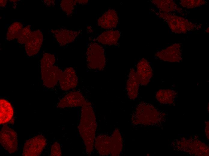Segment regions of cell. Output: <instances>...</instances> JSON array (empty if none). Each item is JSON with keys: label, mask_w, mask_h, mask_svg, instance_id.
Masks as SVG:
<instances>
[{"label": "cell", "mask_w": 209, "mask_h": 156, "mask_svg": "<svg viewBox=\"0 0 209 156\" xmlns=\"http://www.w3.org/2000/svg\"><path fill=\"white\" fill-rule=\"evenodd\" d=\"M177 93L170 89H160L156 94V98L160 103L165 104H171L174 103Z\"/></svg>", "instance_id": "obj_20"}, {"label": "cell", "mask_w": 209, "mask_h": 156, "mask_svg": "<svg viewBox=\"0 0 209 156\" xmlns=\"http://www.w3.org/2000/svg\"><path fill=\"white\" fill-rule=\"evenodd\" d=\"M7 3V0H0V7L3 8L5 7Z\"/></svg>", "instance_id": "obj_31"}, {"label": "cell", "mask_w": 209, "mask_h": 156, "mask_svg": "<svg viewBox=\"0 0 209 156\" xmlns=\"http://www.w3.org/2000/svg\"><path fill=\"white\" fill-rule=\"evenodd\" d=\"M110 154L112 156L120 155L123 148V140L121 135L117 129L113 132L111 136Z\"/></svg>", "instance_id": "obj_22"}, {"label": "cell", "mask_w": 209, "mask_h": 156, "mask_svg": "<svg viewBox=\"0 0 209 156\" xmlns=\"http://www.w3.org/2000/svg\"><path fill=\"white\" fill-rule=\"evenodd\" d=\"M78 129L86 152L90 154L93 149L97 124L93 109L90 102L86 100L83 104Z\"/></svg>", "instance_id": "obj_1"}, {"label": "cell", "mask_w": 209, "mask_h": 156, "mask_svg": "<svg viewBox=\"0 0 209 156\" xmlns=\"http://www.w3.org/2000/svg\"><path fill=\"white\" fill-rule=\"evenodd\" d=\"M77 3L76 0H62L60 5L64 12L69 17L73 14Z\"/></svg>", "instance_id": "obj_24"}, {"label": "cell", "mask_w": 209, "mask_h": 156, "mask_svg": "<svg viewBox=\"0 0 209 156\" xmlns=\"http://www.w3.org/2000/svg\"><path fill=\"white\" fill-rule=\"evenodd\" d=\"M14 119L13 118V119H11V121L10 122L11 123V124H13V123H14Z\"/></svg>", "instance_id": "obj_32"}, {"label": "cell", "mask_w": 209, "mask_h": 156, "mask_svg": "<svg viewBox=\"0 0 209 156\" xmlns=\"http://www.w3.org/2000/svg\"><path fill=\"white\" fill-rule=\"evenodd\" d=\"M44 2H45V4L49 6H53L55 3V2L54 0H45Z\"/></svg>", "instance_id": "obj_29"}, {"label": "cell", "mask_w": 209, "mask_h": 156, "mask_svg": "<svg viewBox=\"0 0 209 156\" xmlns=\"http://www.w3.org/2000/svg\"><path fill=\"white\" fill-rule=\"evenodd\" d=\"M0 143L2 147L10 153L17 150L18 142L16 133L7 125H4L0 131Z\"/></svg>", "instance_id": "obj_6"}, {"label": "cell", "mask_w": 209, "mask_h": 156, "mask_svg": "<svg viewBox=\"0 0 209 156\" xmlns=\"http://www.w3.org/2000/svg\"><path fill=\"white\" fill-rule=\"evenodd\" d=\"M206 1L204 0H181L180 4L182 7L187 8H192L199 7L205 4Z\"/></svg>", "instance_id": "obj_26"}, {"label": "cell", "mask_w": 209, "mask_h": 156, "mask_svg": "<svg viewBox=\"0 0 209 156\" xmlns=\"http://www.w3.org/2000/svg\"><path fill=\"white\" fill-rule=\"evenodd\" d=\"M43 41V35L39 30L32 32L29 39L25 44L27 54L29 56H34L39 51Z\"/></svg>", "instance_id": "obj_12"}, {"label": "cell", "mask_w": 209, "mask_h": 156, "mask_svg": "<svg viewBox=\"0 0 209 156\" xmlns=\"http://www.w3.org/2000/svg\"><path fill=\"white\" fill-rule=\"evenodd\" d=\"M32 32L30 26L24 27L17 39L18 42L21 44H25L30 37Z\"/></svg>", "instance_id": "obj_25"}, {"label": "cell", "mask_w": 209, "mask_h": 156, "mask_svg": "<svg viewBox=\"0 0 209 156\" xmlns=\"http://www.w3.org/2000/svg\"><path fill=\"white\" fill-rule=\"evenodd\" d=\"M156 14L166 22L172 32L175 33H185L201 27L181 16L160 12Z\"/></svg>", "instance_id": "obj_5"}, {"label": "cell", "mask_w": 209, "mask_h": 156, "mask_svg": "<svg viewBox=\"0 0 209 156\" xmlns=\"http://www.w3.org/2000/svg\"><path fill=\"white\" fill-rule=\"evenodd\" d=\"M171 146L174 150L193 156H208L209 148L196 136L174 140Z\"/></svg>", "instance_id": "obj_3"}, {"label": "cell", "mask_w": 209, "mask_h": 156, "mask_svg": "<svg viewBox=\"0 0 209 156\" xmlns=\"http://www.w3.org/2000/svg\"><path fill=\"white\" fill-rule=\"evenodd\" d=\"M62 155L60 145L57 142H54L52 145L50 151V156H60Z\"/></svg>", "instance_id": "obj_27"}, {"label": "cell", "mask_w": 209, "mask_h": 156, "mask_svg": "<svg viewBox=\"0 0 209 156\" xmlns=\"http://www.w3.org/2000/svg\"><path fill=\"white\" fill-rule=\"evenodd\" d=\"M136 68V72L140 84L147 85L153 76L152 70L149 63L146 59L143 58L138 63Z\"/></svg>", "instance_id": "obj_14"}, {"label": "cell", "mask_w": 209, "mask_h": 156, "mask_svg": "<svg viewBox=\"0 0 209 156\" xmlns=\"http://www.w3.org/2000/svg\"><path fill=\"white\" fill-rule=\"evenodd\" d=\"M157 58L167 62H179L182 60L181 45L176 43L162 50L155 54Z\"/></svg>", "instance_id": "obj_9"}, {"label": "cell", "mask_w": 209, "mask_h": 156, "mask_svg": "<svg viewBox=\"0 0 209 156\" xmlns=\"http://www.w3.org/2000/svg\"><path fill=\"white\" fill-rule=\"evenodd\" d=\"M205 127V133L207 138L209 139V122H206Z\"/></svg>", "instance_id": "obj_28"}, {"label": "cell", "mask_w": 209, "mask_h": 156, "mask_svg": "<svg viewBox=\"0 0 209 156\" xmlns=\"http://www.w3.org/2000/svg\"><path fill=\"white\" fill-rule=\"evenodd\" d=\"M167 118V114L152 104L144 102L136 107L132 116V124L145 126L162 125Z\"/></svg>", "instance_id": "obj_2"}, {"label": "cell", "mask_w": 209, "mask_h": 156, "mask_svg": "<svg viewBox=\"0 0 209 156\" xmlns=\"http://www.w3.org/2000/svg\"><path fill=\"white\" fill-rule=\"evenodd\" d=\"M76 1L77 3L83 5L86 4L88 2V0H77Z\"/></svg>", "instance_id": "obj_30"}, {"label": "cell", "mask_w": 209, "mask_h": 156, "mask_svg": "<svg viewBox=\"0 0 209 156\" xmlns=\"http://www.w3.org/2000/svg\"><path fill=\"white\" fill-rule=\"evenodd\" d=\"M81 32V30L75 31L63 28L51 30V32L58 43L62 46H65L74 41L79 35Z\"/></svg>", "instance_id": "obj_11"}, {"label": "cell", "mask_w": 209, "mask_h": 156, "mask_svg": "<svg viewBox=\"0 0 209 156\" xmlns=\"http://www.w3.org/2000/svg\"><path fill=\"white\" fill-rule=\"evenodd\" d=\"M86 64L91 70H102L106 65V58L104 49L101 46L95 42L89 43L86 52Z\"/></svg>", "instance_id": "obj_4"}, {"label": "cell", "mask_w": 209, "mask_h": 156, "mask_svg": "<svg viewBox=\"0 0 209 156\" xmlns=\"http://www.w3.org/2000/svg\"><path fill=\"white\" fill-rule=\"evenodd\" d=\"M46 144V140L43 136L37 135L26 141L23 147L22 155L39 156L41 153Z\"/></svg>", "instance_id": "obj_7"}, {"label": "cell", "mask_w": 209, "mask_h": 156, "mask_svg": "<svg viewBox=\"0 0 209 156\" xmlns=\"http://www.w3.org/2000/svg\"><path fill=\"white\" fill-rule=\"evenodd\" d=\"M209 28H207V29H206V32H207V33H209Z\"/></svg>", "instance_id": "obj_33"}, {"label": "cell", "mask_w": 209, "mask_h": 156, "mask_svg": "<svg viewBox=\"0 0 209 156\" xmlns=\"http://www.w3.org/2000/svg\"><path fill=\"white\" fill-rule=\"evenodd\" d=\"M118 14L114 10L110 9L104 12L98 20V24L101 28L110 29L116 28L118 23Z\"/></svg>", "instance_id": "obj_15"}, {"label": "cell", "mask_w": 209, "mask_h": 156, "mask_svg": "<svg viewBox=\"0 0 209 156\" xmlns=\"http://www.w3.org/2000/svg\"><path fill=\"white\" fill-rule=\"evenodd\" d=\"M78 80L74 69L72 67L67 68L63 72L59 79L60 87L64 91L74 88L77 85Z\"/></svg>", "instance_id": "obj_13"}, {"label": "cell", "mask_w": 209, "mask_h": 156, "mask_svg": "<svg viewBox=\"0 0 209 156\" xmlns=\"http://www.w3.org/2000/svg\"><path fill=\"white\" fill-rule=\"evenodd\" d=\"M94 145L100 155L110 154L111 146V136L104 134L99 135L95 139Z\"/></svg>", "instance_id": "obj_17"}, {"label": "cell", "mask_w": 209, "mask_h": 156, "mask_svg": "<svg viewBox=\"0 0 209 156\" xmlns=\"http://www.w3.org/2000/svg\"><path fill=\"white\" fill-rule=\"evenodd\" d=\"M0 107V124L10 122L14 115V109L11 103L5 99H1Z\"/></svg>", "instance_id": "obj_18"}, {"label": "cell", "mask_w": 209, "mask_h": 156, "mask_svg": "<svg viewBox=\"0 0 209 156\" xmlns=\"http://www.w3.org/2000/svg\"><path fill=\"white\" fill-rule=\"evenodd\" d=\"M151 2L159 9L160 12L170 14L171 12L181 10L175 2L169 0H152Z\"/></svg>", "instance_id": "obj_21"}, {"label": "cell", "mask_w": 209, "mask_h": 156, "mask_svg": "<svg viewBox=\"0 0 209 156\" xmlns=\"http://www.w3.org/2000/svg\"><path fill=\"white\" fill-rule=\"evenodd\" d=\"M23 28L22 23L19 22L13 23L9 27L6 34V39L8 41L17 39Z\"/></svg>", "instance_id": "obj_23"}, {"label": "cell", "mask_w": 209, "mask_h": 156, "mask_svg": "<svg viewBox=\"0 0 209 156\" xmlns=\"http://www.w3.org/2000/svg\"><path fill=\"white\" fill-rule=\"evenodd\" d=\"M120 36L118 30H109L101 33L97 37L96 40L103 44L114 45L117 43Z\"/></svg>", "instance_id": "obj_19"}, {"label": "cell", "mask_w": 209, "mask_h": 156, "mask_svg": "<svg viewBox=\"0 0 209 156\" xmlns=\"http://www.w3.org/2000/svg\"><path fill=\"white\" fill-rule=\"evenodd\" d=\"M40 67L44 85L49 88L54 87L59 81L63 71L58 67L54 65Z\"/></svg>", "instance_id": "obj_8"}, {"label": "cell", "mask_w": 209, "mask_h": 156, "mask_svg": "<svg viewBox=\"0 0 209 156\" xmlns=\"http://www.w3.org/2000/svg\"><path fill=\"white\" fill-rule=\"evenodd\" d=\"M140 84L136 71L133 68L131 69L129 73L126 85L128 96L130 99L134 100L137 97Z\"/></svg>", "instance_id": "obj_16"}, {"label": "cell", "mask_w": 209, "mask_h": 156, "mask_svg": "<svg viewBox=\"0 0 209 156\" xmlns=\"http://www.w3.org/2000/svg\"><path fill=\"white\" fill-rule=\"evenodd\" d=\"M86 100L80 92L74 91L69 92L61 99L57 106L60 108L81 107Z\"/></svg>", "instance_id": "obj_10"}]
</instances>
